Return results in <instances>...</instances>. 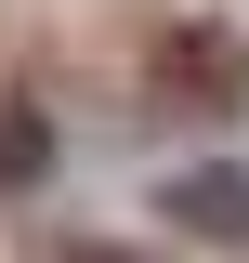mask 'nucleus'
<instances>
[{
	"instance_id": "nucleus-1",
	"label": "nucleus",
	"mask_w": 249,
	"mask_h": 263,
	"mask_svg": "<svg viewBox=\"0 0 249 263\" xmlns=\"http://www.w3.org/2000/svg\"><path fill=\"white\" fill-rule=\"evenodd\" d=\"M184 224H210V237H249V184H236V171H197V184H184Z\"/></svg>"
},
{
	"instance_id": "nucleus-2",
	"label": "nucleus",
	"mask_w": 249,
	"mask_h": 263,
	"mask_svg": "<svg viewBox=\"0 0 249 263\" xmlns=\"http://www.w3.org/2000/svg\"><path fill=\"white\" fill-rule=\"evenodd\" d=\"M39 158H53V132L27 105H0V184H39Z\"/></svg>"
}]
</instances>
